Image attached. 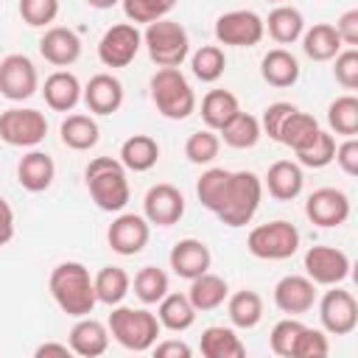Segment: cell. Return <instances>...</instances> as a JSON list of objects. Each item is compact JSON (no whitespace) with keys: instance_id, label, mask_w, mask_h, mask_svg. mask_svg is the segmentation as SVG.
<instances>
[{"instance_id":"obj_1","label":"cell","mask_w":358,"mask_h":358,"mask_svg":"<svg viewBox=\"0 0 358 358\" xmlns=\"http://www.w3.org/2000/svg\"><path fill=\"white\" fill-rule=\"evenodd\" d=\"M50 296L59 305L62 313L78 319V316H90L98 305L95 299V285L90 277V268L78 260H64L50 271L48 280Z\"/></svg>"},{"instance_id":"obj_2","label":"cell","mask_w":358,"mask_h":358,"mask_svg":"<svg viewBox=\"0 0 358 358\" xmlns=\"http://www.w3.org/2000/svg\"><path fill=\"white\" fill-rule=\"evenodd\" d=\"M126 173L129 171L115 157H95V159H90V165L84 168V179H87V190H90V196H92L98 210L120 213L129 204L131 187H129V176Z\"/></svg>"},{"instance_id":"obj_3","label":"cell","mask_w":358,"mask_h":358,"mask_svg":"<svg viewBox=\"0 0 358 358\" xmlns=\"http://www.w3.org/2000/svg\"><path fill=\"white\" fill-rule=\"evenodd\" d=\"M106 327H109V336L129 352H148L157 344V336L162 330L157 313L145 308H129V305H112Z\"/></svg>"},{"instance_id":"obj_4","label":"cell","mask_w":358,"mask_h":358,"mask_svg":"<svg viewBox=\"0 0 358 358\" xmlns=\"http://www.w3.org/2000/svg\"><path fill=\"white\" fill-rule=\"evenodd\" d=\"M260 199H263V182L255 171H232L229 176V185L224 190V199L215 210V215L221 218V224L238 229V227H246L257 207H260Z\"/></svg>"},{"instance_id":"obj_5","label":"cell","mask_w":358,"mask_h":358,"mask_svg":"<svg viewBox=\"0 0 358 358\" xmlns=\"http://www.w3.org/2000/svg\"><path fill=\"white\" fill-rule=\"evenodd\" d=\"M151 101L168 120H187L196 112V92L179 67H159L151 76Z\"/></svg>"},{"instance_id":"obj_6","label":"cell","mask_w":358,"mask_h":358,"mask_svg":"<svg viewBox=\"0 0 358 358\" xmlns=\"http://www.w3.org/2000/svg\"><path fill=\"white\" fill-rule=\"evenodd\" d=\"M143 45L148 50V59L157 67H179L190 56V36H187L185 25L176 20H168V17L145 25Z\"/></svg>"},{"instance_id":"obj_7","label":"cell","mask_w":358,"mask_h":358,"mask_svg":"<svg viewBox=\"0 0 358 358\" xmlns=\"http://www.w3.org/2000/svg\"><path fill=\"white\" fill-rule=\"evenodd\" d=\"M246 249L257 260H288L299 249V229L282 218L257 224L246 238Z\"/></svg>"},{"instance_id":"obj_8","label":"cell","mask_w":358,"mask_h":358,"mask_svg":"<svg viewBox=\"0 0 358 358\" xmlns=\"http://www.w3.org/2000/svg\"><path fill=\"white\" fill-rule=\"evenodd\" d=\"M48 134V117L39 109L11 106L0 112V140L14 148H36Z\"/></svg>"},{"instance_id":"obj_9","label":"cell","mask_w":358,"mask_h":358,"mask_svg":"<svg viewBox=\"0 0 358 358\" xmlns=\"http://www.w3.org/2000/svg\"><path fill=\"white\" fill-rule=\"evenodd\" d=\"M266 28H263V17L255 14L252 8H235L227 11L215 20V39L218 45H229V48H255L263 39Z\"/></svg>"},{"instance_id":"obj_10","label":"cell","mask_w":358,"mask_h":358,"mask_svg":"<svg viewBox=\"0 0 358 358\" xmlns=\"http://www.w3.org/2000/svg\"><path fill=\"white\" fill-rule=\"evenodd\" d=\"M143 48V34L134 22H117L103 31L98 42V59L103 67H129Z\"/></svg>"},{"instance_id":"obj_11","label":"cell","mask_w":358,"mask_h":358,"mask_svg":"<svg viewBox=\"0 0 358 358\" xmlns=\"http://www.w3.org/2000/svg\"><path fill=\"white\" fill-rule=\"evenodd\" d=\"M305 263V277H310L316 285H341L347 277H350V255L344 249H336V246H310L302 257Z\"/></svg>"},{"instance_id":"obj_12","label":"cell","mask_w":358,"mask_h":358,"mask_svg":"<svg viewBox=\"0 0 358 358\" xmlns=\"http://www.w3.org/2000/svg\"><path fill=\"white\" fill-rule=\"evenodd\" d=\"M319 322L330 336H350L358 327V302L350 291L330 285L319 299Z\"/></svg>"},{"instance_id":"obj_13","label":"cell","mask_w":358,"mask_h":358,"mask_svg":"<svg viewBox=\"0 0 358 358\" xmlns=\"http://www.w3.org/2000/svg\"><path fill=\"white\" fill-rule=\"evenodd\" d=\"M39 90V76L25 53H8L0 59V95L6 101H28Z\"/></svg>"},{"instance_id":"obj_14","label":"cell","mask_w":358,"mask_h":358,"mask_svg":"<svg viewBox=\"0 0 358 358\" xmlns=\"http://www.w3.org/2000/svg\"><path fill=\"white\" fill-rule=\"evenodd\" d=\"M148 238H151V224L145 221V215H137V213H120L106 229L109 249L123 257L140 255L145 249Z\"/></svg>"},{"instance_id":"obj_15","label":"cell","mask_w":358,"mask_h":358,"mask_svg":"<svg viewBox=\"0 0 358 358\" xmlns=\"http://www.w3.org/2000/svg\"><path fill=\"white\" fill-rule=\"evenodd\" d=\"M143 215L154 227H173V224H179V218L185 215V196H182V190L168 185V182H159V185L148 187V193L143 199Z\"/></svg>"},{"instance_id":"obj_16","label":"cell","mask_w":358,"mask_h":358,"mask_svg":"<svg viewBox=\"0 0 358 358\" xmlns=\"http://www.w3.org/2000/svg\"><path fill=\"white\" fill-rule=\"evenodd\" d=\"M305 215L316 227H341L350 218V196L338 187H319L305 201Z\"/></svg>"},{"instance_id":"obj_17","label":"cell","mask_w":358,"mask_h":358,"mask_svg":"<svg viewBox=\"0 0 358 358\" xmlns=\"http://www.w3.org/2000/svg\"><path fill=\"white\" fill-rule=\"evenodd\" d=\"M274 305L285 316H302L316 305V282L305 274H285L274 285Z\"/></svg>"},{"instance_id":"obj_18","label":"cell","mask_w":358,"mask_h":358,"mask_svg":"<svg viewBox=\"0 0 358 358\" xmlns=\"http://www.w3.org/2000/svg\"><path fill=\"white\" fill-rule=\"evenodd\" d=\"M168 263L173 268L176 277L182 280H193L204 271H210V263H213V255H210V246L199 238H182L171 246V255H168Z\"/></svg>"},{"instance_id":"obj_19","label":"cell","mask_w":358,"mask_h":358,"mask_svg":"<svg viewBox=\"0 0 358 358\" xmlns=\"http://www.w3.org/2000/svg\"><path fill=\"white\" fill-rule=\"evenodd\" d=\"M39 53L53 67H70L81 56V39H78V34L73 28L50 25L39 39Z\"/></svg>"},{"instance_id":"obj_20","label":"cell","mask_w":358,"mask_h":358,"mask_svg":"<svg viewBox=\"0 0 358 358\" xmlns=\"http://www.w3.org/2000/svg\"><path fill=\"white\" fill-rule=\"evenodd\" d=\"M81 101L92 115H115L123 106V84L112 73H95L81 90Z\"/></svg>"},{"instance_id":"obj_21","label":"cell","mask_w":358,"mask_h":358,"mask_svg":"<svg viewBox=\"0 0 358 358\" xmlns=\"http://www.w3.org/2000/svg\"><path fill=\"white\" fill-rule=\"evenodd\" d=\"M67 344L81 358H98L109 350V327L92 316H78L76 324L70 327Z\"/></svg>"},{"instance_id":"obj_22","label":"cell","mask_w":358,"mask_h":358,"mask_svg":"<svg viewBox=\"0 0 358 358\" xmlns=\"http://www.w3.org/2000/svg\"><path fill=\"white\" fill-rule=\"evenodd\" d=\"M53 176H56V162L50 154L39 151V148H31L25 157H20L17 162V182L20 187H25L28 193H42L53 185Z\"/></svg>"},{"instance_id":"obj_23","label":"cell","mask_w":358,"mask_h":358,"mask_svg":"<svg viewBox=\"0 0 358 358\" xmlns=\"http://www.w3.org/2000/svg\"><path fill=\"white\" fill-rule=\"evenodd\" d=\"M263 185H266V190H268L271 199H277V201H294L302 193V185H305L302 165L299 162H291V159H277L274 165H268Z\"/></svg>"},{"instance_id":"obj_24","label":"cell","mask_w":358,"mask_h":358,"mask_svg":"<svg viewBox=\"0 0 358 358\" xmlns=\"http://www.w3.org/2000/svg\"><path fill=\"white\" fill-rule=\"evenodd\" d=\"M81 90H84L81 81L70 70H56L45 78L42 95H45V103L53 112H73L81 101Z\"/></svg>"},{"instance_id":"obj_25","label":"cell","mask_w":358,"mask_h":358,"mask_svg":"<svg viewBox=\"0 0 358 358\" xmlns=\"http://www.w3.org/2000/svg\"><path fill=\"white\" fill-rule=\"evenodd\" d=\"M260 76L268 87H277V90L294 87L299 81V62L291 50L274 48L260 59Z\"/></svg>"},{"instance_id":"obj_26","label":"cell","mask_w":358,"mask_h":358,"mask_svg":"<svg viewBox=\"0 0 358 358\" xmlns=\"http://www.w3.org/2000/svg\"><path fill=\"white\" fill-rule=\"evenodd\" d=\"M299 39H302L305 56L313 59V62H330V59H336L338 50L344 48L338 31H336L330 22H316V25L305 28Z\"/></svg>"},{"instance_id":"obj_27","label":"cell","mask_w":358,"mask_h":358,"mask_svg":"<svg viewBox=\"0 0 358 358\" xmlns=\"http://www.w3.org/2000/svg\"><path fill=\"white\" fill-rule=\"evenodd\" d=\"M117 159L123 162L126 171L145 173V171H151V168L157 165V159H159V143H157L151 134H131V137L123 140Z\"/></svg>"},{"instance_id":"obj_28","label":"cell","mask_w":358,"mask_h":358,"mask_svg":"<svg viewBox=\"0 0 358 358\" xmlns=\"http://www.w3.org/2000/svg\"><path fill=\"white\" fill-rule=\"evenodd\" d=\"M199 350L204 358H243L246 355V344L241 341V336L224 324H210L199 338Z\"/></svg>"},{"instance_id":"obj_29","label":"cell","mask_w":358,"mask_h":358,"mask_svg":"<svg viewBox=\"0 0 358 358\" xmlns=\"http://www.w3.org/2000/svg\"><path fill=\"white\" fill-rule=\"evenodd\" d=\"M263 28L277 45H294L305 31V17L294 6H277L268 11V20H263Z\"/></svg>"},{"instance_id":"obj_30","label":"cell","mask_w":358,"mask_h":358,"mask_svg":"<svg viewBox=\"0 0 358 358\" xmlns=\"http://www.w3.org/2000/svg\"><path fill=\"white\" fill-rule=\"evenodd\" d=\"M196 308L193 302L187 299V294H165L159 302H157V319L165 330L171 333H185L187 327H193L196 322Z\"/></svg>"},{"instance_id":"obj_31","label":"cell","mask_w":358,"mask_h":358,"mask_svg":"<svg viewBox=\"0 0 358 358\" xmlns=\"http://www.w3.org/2000/svg\"><path fill=\"white\" fill-rule=\"evenodd\" d=\"M59 134H62V143L67 148H73V151H90L101 140V129H98L95 117L92 115H81V112L67 115L62 120V126H59Z\"/></svg>"},{"instance_id":"obj_32","label":"cell","mask_w":358,"mask_h":358,"mask_svg":"<svg viewBox=\"0 0 358 358\" xmlns=\"http://www.w3.org/2000/svg\"><path fill=\"white\" fill-rule=\"evenodd\" d=\"M227 296H229V285L218 274L204 271V274H199V277L190 280L187 299L193 302L196 310H215V308H221L227 302Z\"/></svg>"},{"instance_id":"obj_33","label":"cell","mask_w":358,"mask_h":358,"mask_svg":"<svg viewBox=\"0 0 358 358\" xmlns=\"http://www.w3.org/2000/svg\"><path fill=\"white\" fill-rule=\"evenodd\" d=\"M238 112H241V103L229 90H210L201 98V120L213 131H221Z\"/></svg>"},{"instance_id":"obj_34","label":"cell","mask_w":358,"mask_h":358,"mask_svg":"<svg viewBox=\"0 0 358 358\" xmlns=\"http://www.w3.org/2000/svg\"><path fill=\"white\" fill-rule=\"evenodd\" d=\"M227 313H229L232 327L252 330L263 319V299H260L257 291H249V288L235 291L232 296H227Z\"/></svg>"},{"instance_id":"obj_35","label":"cell","mask_w":358,"mask_h":358,"mask_svg":"<svg viewBox=\"0 0 358 358\" xmlns=\"http://www.w3.org/2000/svg\"><path fill=\"white\" fill-rule=\"evenodd\" d=\"M92 285H95V299L101 305H120L131 288V277L120 268V266H103L95 277H92Z\"/></svg>"},{"instance_id":"obj_36","label":"cell","mask_w":358,"mask_h":358,"mask_svg":"<svg viewBox=\"0 0 358 358\" xmlns=\"http://www.w3.org/2000/svg\"><path fill=\"white\" fill-rule=\"evenodd\" d=\"M221 140L229 145V148H252L257 145L263 129H260V117L249 115V112H238L221 131Z\"/></svg>"},{"instance_id":"obj_37","label":"cell","mask_w":358,"mask_h":358,"mask_svg":"<svg viewBox=\"0 0 358 358\" xmlns=\"http://www.w3.org/2000/svg\"><path fill=\"white\" fill-rule=\"evenodd\" d=\"M316 131H319L316 117H313V115H308V112L294 109V112L285 117V123H282V129H280V140H277V143L288 145L291 151H299L302 145H308V143L316 137Z\"/></svg>"},{"instance_id":"obj_38","label":"cell","mask_w":358,"mask_h":358,"mask_svg":"<svg viewBox=\"0 0 358 358\" xmlns=\"http://www.w3.org/2000/svg\"><path fill=\"white\" fill-rule=\"evenodd\" d=\"M327 126L336 134L355 137L358 134V98L355 95H338L327 106Z\"/></svg>"},{"instance_id":"obj_39","label":"cell","mask_w":358,"mask_h":358,"mask_svg":"<svg viewBox=\"0 0 358 358\" xmlns=\"http://www.w3.org/2000/svg\"><path fill=\"white\" fill-rule=\"evenodd\" d=\"M190 70H193V76H196L199 81L213 84V81H218V78L224 76V70H227V56H224V50H221L218 45H201V48L190 56Z\"/></svg>"},{"instance_id":"obj_40","label":"cell","mask_w":358,"mask_h":358,"mask_svg":"<svg viewBox=\"0 0 358 358\" xmlns=\"http://www.w3.org/2000/svg\"><path fill=\"white\" fill-rule=\"evenodd\" d=\"M294 154H296V162L302 168H327L333 162V157H336V137H333V131L319 129L316 137L308 145H302L299 151H294Z\"/></svg>"},{"instance_id":"obj_41","label":"cell","mask_w":358,"mask_h":358,"mask_svg":"<svg viewBox=\"0 0 358 358\" xmlns=\"http://www.w3.org/2000/svg\"><path fill=\"white\" fill-rule=\"evenodd\" d=\"M229 176H232V171H227V168H207L196 179V196H199L201 207H207L210 213L218 210V204L224 199V190L229 185Z\"/></svg>"},{"instance_id":"obj_42","label":"cell","mask_w":358,"mask_h":358,"mask_svg":"<svg viewBox=\"0 0 358 358\" xmlns=\"http://www.w3.org/2000/svg\"><path fill=\"white\" fill-rule=\"evenodd\" d=\"M168 294V274L157 266H143L134 274V296L143 305H157Z\"/></svg>"},{"instance_id":"obj_43","label":"cell","mask_w":358,"mask_h":358,"mask_svg":"<svg viewBox=\"0 0 358 358\" xmlns=\"http://www.w3.org/2000/svg\"><path fill=\"white\" fill-rule=\"evenodd\" d=\"M123 14L134 25H148L162 17H168L176 6V0H120Z\"/></svg>"},{"instance_id":"obj_44","label":"cell","mask_w":358,"mask_h":358,"mask_svg":"<svg viewBox=\"0 0 358 358\" xmlns=\"http://www.w3.org/2000/svg\"><path fill=\"white\" fill-rule=\"evenodd\" d=\"M221 151V137L213 131V129H201V131H193L185 143V157L193 162V165H210Z\"/></svg>"},{"instance_id":"obj_45","label":"cell","mask_w":358,"mask_h":358,"mask_svg":"<svg viewBox=\"0 0 358 358\" xmlns=\"http://www.w3.org/2000/svg\"><path fill=\"white\" fill-rule=\"evenodd\" d=\"M302 327H305V324H302L296 316L280 319V322L271 327V336H268L271 352L280 355V358H294V347H296V338H299Z\"/></svg>"},{"instance_id":"obj_46","label":"cell","mask_w":358,"mask_h":358,"mask_svg":"<svg viewBox=\"0 0 358 358\" xmlns=\"http://www.w3.org/2000/svg\"><path fill=\"white\" fill-rule=\"evenodd\" d=\"M17 11L25 25L31 28H48L59 17V0H20Z\"/></svg>"},{"instance_id":"obj_47","label":"cell","mask_w":358,"mask_h":358,"mask_svg":"<svg viewBox=\"0 0 358 358\" xmlns=\"http://www.w3.org/2000/svg\"><path fill=\"white\" fill-rule=\"evenodd\" d=\"M330 352V344H327V336L324 330H316V327H302L299 338H296V347H294V358H324Z\"/></svg>"},{"instance_id":"obj_48","label":"cell","mask_w":358,"mask_h":358,"mask_svg":"<svg viewBox=\"0 0 358 358\" xmlns=\"http://www.w3.org/2000/svg\"><path fill=\"white\" fill-rule=\"evenodd\" d=\"M333 76H336V81H338L344 90H358V50H355V48L338 50Z\"/></svg>"},{"instance_id":"obj_49","label":"cell","mask_w":358,"mask_h":358,"mask_svg":"<svg viewBox=\"0 0 358 358\" xmlns=\"http://www.w3.org/2000/svg\"><path fill=\"white\" fill-rule=\"evenodd\" d=\"M294 109H296V106L288 103V101H274V103H268V106L263 109V117H260L263 134H268L271 140H280V129H282L285 117H288Z\"/></svg>"},{"instance_id":"obj_50","label":"cell","mask_w":358,"mask_h":358,"mask_svg":"<svg viewBox=\"0 0 358 358\" xmlns=\"http://www.w3.org/2000/svg\"><path fill=\"white\" fill-rule=\"evenodd\" d=\"M336 165L347 173V176H358V140L347 137L344 143L336 145Z\"/></svg>"},{"instance_id":"obj_51","label":"cell","mask_w":358,"mask_h":358,"mask_svg":"<svg viewBox=\"0 0 358 358\" xmlns=\"http://www.w3.org/2000/svg\"><path fill=\"white\" fill-rule=\"evenodd\" d=\"M333 28L338 31V36H341V42H344V45L355 48V45H358V8L344 11V14L336 20V25H333Z\"/></svg>"},{"instance_id":"obj_52","label":"cell","mask_w":358,"mask_h":358,"mask_svg":"<svg viewBox=\"0 0 358 358\" xmlns=\"http://www.w3.org/2000/svg\"><path fill=\"white\" fill-rule=\"evenodd\" d=\"M151 352H154L157 358H190V355H193L190 344H187V341H182V338L157 341V344L151 347Z\"/></svg>"},{"instance_id":"obj_53","label":"cell","mask_w":358,"mask_h":358,"mask_svg":"<svg viewBox=\"0 0 358 358\" xmlns=\"http://www.w3.org/2000/svg\"><path fill=\"white\" fill-rule=\"evenodd\" d=\"M11 238H14V210L0 196V246H6Z\"/></svg>"},{"instance_id":"obj_54","label":"cell","mask_w":358,"mask_h":358,"mask_svg":"<svg viewBox=\"0 0 358 358\" xmlns=\"http://www.w3.org/2000/svg\"><path fill=\"white\" fill-rule=\"evenodd\" d=\"M73 350H70V344H59V341H45V344H39L36 347V358H48V355H59V358H67Z\"/></svg>"},{"instance_id":"obj_55","label":"cell","mask_w":358,"mask_h":358,"mask_svg":"<svg viewBox=\"0 0 358 358\" xmlns=\"http://www.w3.org/2000/svg\"><path fill=\"white\" fill-rule=\"evenodd\" d=\"M87 6H92V8H98V11H106V8H112V6H117L120 0H84Z\"/></svg>"},{"instance_id":"obj_56","label":"cell","mask_w":358,"mask_h":358,"mask_svg":"<svg viewBox=\"0 0 358 358\" xmlns=\"http://www.w3.org/2000/svg\"><path fill=\"white\" fill-rule=\"evenodd\" d=\"M266 3H282V0H266Z\"/></svg>"}]
</instances>
